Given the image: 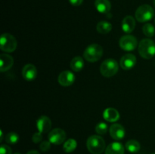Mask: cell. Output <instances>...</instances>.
<instances>
[{
    "instance_id": "cell-1",
    "label": "cell",
    "mask_w": 155,
    "mask_h": 154,
    "mask_svg": "<svg viewBox=\"0 0 155 154\" xmlns=\"http://www.w3.org/2000/svg\"><path fill=\"white\" fill-rule=\"evenodd\" d=\"M87 149L92 154H101L105 149V142L99 135H92L86 141Z\"/></svg>"
},
{
    "instance_id": "cell-2",
    "label": "cell",
    "mask_w": 155,
    "mask_h": 154,
    "mask_svg": "<svg viewBox=\"0 0 155 154\" xmlns=\"http://www.w3.org/2000/svg\"><path fill=\"white\" fill-rule=\"evenodd\" d=\"M103 48L98 44H92L89 45L87 48L85 49L83 53V57L87 61L94 63L101 58L103 55Z\"/></svg>"
},
{
    "instance_id": "cell-3",
    "label": "cell",
    "mask_w": 155,
    "mask_h": 154,
    "mask_svg": "<svg viewBox=\"0 0 155 154\" xmlns=\"http://www.w3.org/2000/svg\"><path fill=\"white\" fill-rule=\"evenodd\" d=\"M139 52L144 59H151L155 55V43L150 39H144L139 42Z\"/></svg>"
},
{
    "instance_id": "cell-4",
    "label": "cell",
    "mask_w": 155,
    "mask_h": 154,
    "mask_svg": "<svg viewBox=\"0 0 155 154\" xmlns=\"http://www.w3.org/2000/svg\"><path fill=\"white\" fill-rule=\"evenodd\" d=\"M119 70V64L115 60L112 58L106 59L102 62L100 66V72L104 77H112L117 74Z\"/></svg>"
},
{
    "instance_id": "cell-5",
    "label": "cell",
    "mask_w": 155,
    "mask_h": 154,
    "mask_svg": "<svg viewBox=\"0 0 155 154\" xmlns=\"http://www.w3.org/2000/svg\"><path fill=\"white\" fill-rule=\"evenodd\" d=\"M136 18L139 22L145 23L151 21L154 16V11L149 5H142L136 10Z\"/></svg>"
},
{
    "instance_id": "cell-6",
    "label": "cell",
    "mask_w": 155,
    "mask_h": 154,
    "mask_svg": "<svg viewBox=\"0 0 155 154\" xmlns=\"http://www.w3.org/2000/svg\"><path fill=\"white\" fill-rule=\"evenodd\" d=\"M18 42L15 36L9 33H3L0 39V48L5 52H12L17 48Z\"/></svg>"
},
{
    "instance_id": "cell-7",
    "label": "cell",
    "mask_w": 155,
    "mask_h": 154,
    "mask_svg": "<svg viewBox=\"0 0 155 154\" xmlns=\"http://www.w3.org/2000/svg\"><path fill=\"white\" fill-rule=\"evenodd\" d=\"M119 45L120 47L124 51H131L136 49L138 45V41L135 36L126 35L120 39Z\"/></svg>"
},
{
    "instance_id": "cell-8",
    "label": "cell",
    "mask_w": 155,
    "mask_h": 154,
    "mask_svg": "<svg viewBox=\"0 0 155 154\" xmlns=\"http://www.w3.org/2000/svg\"><path fill=\"white\" fill-rule=\"evenodd\" d=\"M66 133L61 128H54L48 134V140L54 145H60L64 142L66 139Z\"/></svg>"
},
{
    "instance_id": "cell-9",
    "label": "cell",
    "mask_w": 155,
    "mask_h": 154,
    "mask_svg": "<svg viewBox=\"0 0 155 154\" xmlns=\"http://www.w3.org/2000/svg\"><path fill=\"white\" fill-rule=\"evenodd\" d=\"M136 64V57L133 54H127L120 59V65L124 70H130L133 69Z\"/></svg>"
},
{
    "instance_id": "cell-10",
    "label": "cell",
    "mask_w": 155,
    "mask_h": 154,
    "mask_svg": "<svg viewBox=\"0 0 155 154\" xmlns=\"http://www.w3.org/2000/svg\"><path fill=\"white\" fill-rule=\"evenodd\" d=\"M58 80V82L61 85L67 87V86L71 85L74 82L75 75L71 71L64 70L59 74Z\"/></svg>"
},
{
    "instance_id": "cell-11",
    "label": "cell",
    "mask_w": 155,
    "mask_h": 154,
    "mask_svg": "<svg viewBox=\"0 0 155 154\" xmlns=\"http://www.w3.org/2000/svg\"><path fill=\"white\" fill-rule=\"evenodd\" d=\"M109 132L113 139L116 140H122L126 135V131L124 126L120 124H113L109 128Z\"/></svg>"
},
{
    "instance_id": "cell-12",
    "label": "cell",
    "mask_w": 155,
    "mask_h": 154,
    "mask_svg": "<svg viewBox=\"0 0 155 154\" xmlns=\"http://www.w3.org/2000/svg\"><path fill=\"white\" fill-rule=\"evenodd\" d=\"M36 127L41 133H46L51 130V122L48 116H42L36 121Z\"/></svg>"
},
{
    "instance_id": "cell-13",
    "label": "cell",
    "mask_w": 155,
    "mask_h": 154,
    "mask_svg": "<svg viewBox=\"0 0 155 154\" xmlns=\"http://www.w3.org/2000/svg\"><path fill=\"white\" fill-rule=\"evenodd\" d=\"M22 75L27 81H32L35 79L37 75V69L33 64H26L22 69Z\"/></svg>"
},
{
    "instance_id": "cell-14",
    "label": "cell",
    "mask_w": 155,
    "mask_h": 154,
    "mask_svg": "<svg viewBox=\"0 0 155 154\" xmlns=\"http://www.w3.org/2000/svg\"><path fill=\"white\" fill-rule=\"evenodd\" d=\"M13 57L7 54H2L0 55V70L1 72H5L10 69L13 66Z\"/></svg>"
},
{
    "instance_id": "cell-15",
    "label": "cell",
    "mask_w": 155,
    "mask_h": 154,
    "mask_svg": "<svg viewBox=\"0 0 155 154\" xmlns=\"http://www.w3.org/2000/svg\"><path fill=\"white\" fill-rule=\"evenodd\" d=\"M103 117L109 122H115L120 119V113L116 109L108 107L103 112Z\"/></svg>"
},
{
    "instance_id": "cell-16",
    "label": "cell",
    "mask_w": 155,
    "mask_h": 154,
    "mask_svg": "<svg viewBox=\"0 0 155 154\" xmlns=\"http://www.w3.org/2000/svg\"><path fill=\"white\" fill-rule=\"evenodd\" d=\"M136 27V21L133 17L128 15L124 18L122 22V29L126 33H130Z\"/></svg>"
},
{
    "instance_id": "cell-17",
    "label": "cell",
    "mask_w": 155,
    "mask_h": 154,
    "mask_svg": "<svg viewBox=\"0 0 155 154\" xmlns=\"http://www.w3.org/2000/svg\"><path fill=\"white\" fill-rule=\"evenodd\" d=\"M124 146L119 142H113L110 143L105 149V154H124Z\"/></svg>"
},
{
    "instance_id": "cell-18",
    "label": "cell",
    "mask_w": 155,
    "mask_h": 154,
    "mask_svg": "<svg viewBox=\"0 0 155 154\" xmlns=\"http://www.w3.org/2000/svg\"><path fill=\"white\" fill-rule=\"evenodd\" d=\"M95 8L99 13L107 14L111 8V5L109 0H95Z\"/></svg>"
},
{
    "instance_id": "cell-19",
    "label": "cell",
    "mask_w": 155,
    "mask_h": 154,
    "mask_svg": "<svg viewBox=\"0 0 155 154\" xmlns=\"http://www.w3.org/2000/svg\"><path fill=\"white\" fill-rule=\"evenodd\" d=\"M84 67V60L83 57L77 56L74 57L71 61V68L74 72H80Z\"/></svg>"
},
{
    "instance_id": "cell-20",
    "label": "cell",
    "mask_w": 155,
    "mask_h": 154,
    "mask_svg": "<svg viewBox=\"0 0 155 154\" xmlns=\"http://www.w3.org/2000/svg\"><path fill=\"white\" fill-rule=\"evenodd\" d=\"M96 30L101 34H107L112 30V25L107 21H100L96 26Z\"/></svg>"
},
{
    "instance_id": "cell-21",
    "label": "cell",
    "mask_w": 155,
    "mask_h": 154,
    "mask_svg": "<svg viewBox=\"0 0 155 154\" xmlns=\"http://www.w3.org/2000/svg\"><path fill=\"white\" fill-rule=\"evenodd\" d=\"M126 149L131 153L138 152L140 149L141 146L139 141L136 140H130L126 143Z\"/></svg>"
},
{
    "instance_id": "cell-22",
    "label": "cell",
    "mask_w": 155,
    "mask_h": 154,
    "mask_svg": "<svg viewBox=\"0 0 155 154\" xmlns=\"http://www.w3.org/2000/svg\"><path fill=\"white\" fill-rule=\"evenodd\" d=\"M77 146V142L76 141V140L74 139H68V140L64 142L63 146L64 151L65 152H72L73 151H74L76 149Z\"/></svg>"
},
{
    "instance_id": "cell-23",
    "label": "cell",
    "mask_w": 155,
    "mask_h": 154,
    "mask_svg": "<svg viewBox=\"0 0 155 154\" xmlns=\"http://www.w3.org/2000/svg\"><path fill=\"white\" fill-rule=\"evenodd\" d=\"M143 33L148 37H153L155 34V29L154 27L150 23H147L143 26Z\"/></svg>"
},
{
    "instance_id": "cell-24",
    "label": "cell",
    "mask_w": 155,
    "mask_h": 154,
    "mask_svg": "<svg viewBox=\"0 0 155 154\" xmlns=\"http://www.w3.org/2000/svg\"><path fill=\"white\" fill-rule=\"evenodd\" d=\"M5 141L8 144H15L19 141V135L15 132H9L5 136Z\"/></svg>"
},
{
    "instance_id": "cell-25",
    "label": "cell",
    "mask_w": 155,
    "mask_h": 154,
    "mask_svg": "<svg viewBox=\"0 0 155 154\" xmlns=\"http://www.w3.org/2000/svg\"><path fill=\"white\" fill-rule=\"evenodd\" d=\"M107 130H108V127L107 125L104 122H99L98 125L95 127V131H96L97 134H105L107 132Z\"/></svg>"
},
{
    "instance_id": "cell-26",
    "label": "cell",
    "mask_w": 155,
    "mask_h": 154,
    "mask_svg": "<svg viewBox=\"0 0 155 154\" xmlns=\"http://www.w3.org/2000/svg\"><path fill=\"white\" fill-rule=\"evenodd\" d=\"M40 149L42 152H47L51 148V143H50L49 140H44V141L41 142L40 143Z\"/></svg>"
},
{
    "instance_id": "cell-27",
    "label": "cell",
    "mask_w": 155,
    "mask_h": 154,
    "mask_svg": "<svg viewBox=\"0 0 155 154\" xmlns=\"http://www.w3.org/2000/svg\"><path fill=\"white\" fill-rule=\"evenodd\" d=\"M0 154H12V148L5 144H2L0 146Z\"/></svg>"
},
{
    "instance_id": "cell-28",
    "label": "cell",
    "mask_w": 155,
    "mask_h": 154,
    "mask_svg": "<svg viewBox=\"0 0 155 154\" xmlns=\"http://www.w3.org/2000/svg\"><path fill=\"white\" fill-rule=\"evenodd\" d=\"M42 140V133L41 132H36L32 137V140H33V143H40Z\"/></svg>"
},
{
    "instance_id": "cell-29",
    "label": "cell",
    "mask_w": 155,
    "mask_h": 154,
    "mask_svg": "<svg viewBox=\"0 0 155 154\" xmlns=\"http://www.w3.org/2000/svg\"><path fill=\"white\" fill-rule=\"evenodd\" d=\"M70 3L74 6H79L83 3V0H69Z\"/></svg>"
},
{
    "instance_id": "cell-30",
    "label": "cell",
    "mask_w": 155,
    "mask_h": 154,
    "mask_svg": "<svg viewBox=\"0 0 155 154\" xmlns=\"http://www.w3.org/2000/svg\"><path fill=\"white\" fill-rule=\"evenodd\" d=\"M27 154H39V152L36 150H30L27 152Z\"/></svg>"
},
{
    "instance_id": "cell-31",
    "label": "cell",
    "mask_w": 155,
    "mask_h": 154,
    "mask_svg": "<svg viewBox=\"0 0 155 154\" xmlns=\"http://www.w3.org/2000/svg\"><path fill=\"white\" fill-rule=\"evenodd\" d=\"M0 134H1V136H0V137H0V141H2V140H3V131H2V130H1V131H0Z\"/></svg>"
},
{
    "instance_id": "cell-32",
    "label": "cell",
    "mask_w": 155,
    "mask_h": 154,
    "mask_svg": "<svg viewBox=\"0 0 155 154\" xmlns=\"http://www.w3.org/2000/svg\"><path fill=\"white\" fill-rule=\"evenodd\" d=\"M14 154H21V153H20V152H15V153H14Z\"/></svg>"
},
{
    "instance_id": "cell-33",
    "label": "cell",
    "mask_w": 155,
    "mask_h": 154,
    "mask_svg": "<svg viewBox=\"0 0 155 154\" xmlns=\"http://www.w3.org/2000/svg\"><path fill=\"white\" fill-rule=\"evenodd\" d=\"M154 6H155V0H154Z\"/></svg>"
},
{
    "instance_id": "cell-34",
    "label": "cell",
    "mask_w": 155,
    "mask_h": 154,
    "mask_svg": "<svg viewBox=\"0 0 155 154\" xmlns=\"http://www.w3.org/2000/svg\"><path fill=\"white\" fill-rule=\"evenodd\" d=\"M151 154H155V152H154V153H151Z\"/></svg>"
},
{
    "instance_id": "cell-35",
    "label": "cell",
    "mask_w": 155,
    "mask_h": 154,
    "mask_svg": "<svg viewBox=\"0 0 155 154\" xmlns=\"http://www.w3.org/2000/svg\"><path fill=\"white\" fill-rule=\"evenodd\" d=\"M154 22H155V19H154Z\"/></svg>"
}]
</instances>
